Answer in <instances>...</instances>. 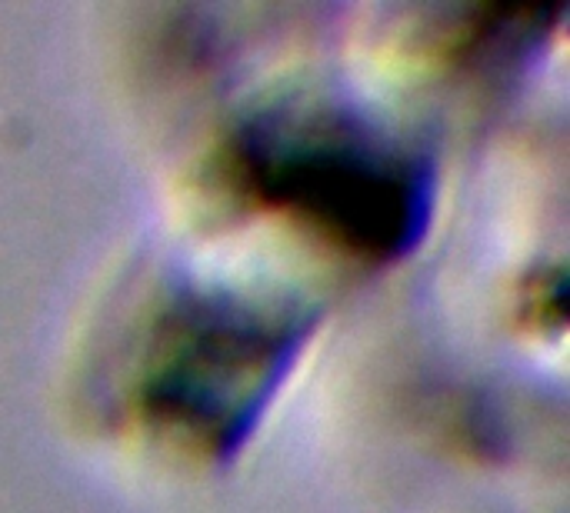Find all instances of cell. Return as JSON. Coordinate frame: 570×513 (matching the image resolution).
<instances>
[{
  "label": "cell",
  "instance_id": "6da1fadb",
  "mask_svg": "<svg viewBox=\"0 0 570 513\" xmlns=\"http://www.w3.org/2000/svg\"><path fill=\"white\" fill-rule=\"evenodd\" d=\"M227 160L257 200L374 260L411 250L434 210L431 157L334 97H281L247 110Z\"/></svg>",
  "mask_w": 570,
  "mask_h": 513
},
{
  "label": "cell",
  "instance_id": "7a4b0ae2",
  "mask_svg": "<svg viewBox=\"0 0 570 513\" xmlns=\"http://www.w3.org/2000/svg\"><path fill=\"white\" fill-rule=\"evenodd\" d=\"M307 324L301 304L227 287L174 290L140 364L144 414L204 451H230L267 404Z\"/></svg>",
  "mask_w": 570,
  "mask_h": 513
}]
</instances>
